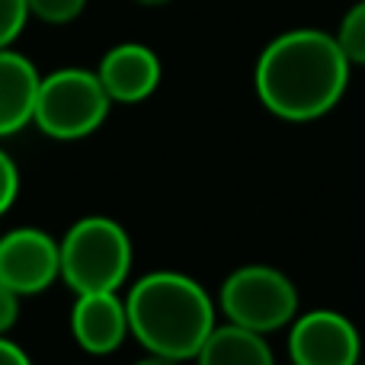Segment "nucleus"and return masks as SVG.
<instances>
[{
	"instance_id": "f8f14e48",
	"label": "nucleus",
	"mask_w": 365,
	"mask_h": 365,
	"mask_svg": "<svg viewBox=\"0 0 365 365\" xmlns=\"http://www.w3.org/2000/svg\"><path fill=\"white\" fill-rule=\"evenodd\" d=\"M336 42H340L343 55L349 58V64H362L365 68V0L353 4L343 13V23L336 29Z\"/></svg>"
},
{
	"instance_id": "20e7f679",
	"label": "nucleus",
	"mask_w": 365,
	"mask_h": 365,
	"mask_svg": "<svg viewBox=\"0 0 365 365\" xmlns=\"http://www.w3.org/2000/svg\"><path fill=\"white\" fill-rule=\"evenodd\" d=\"M109 103L113 100L96 71L61 68L38 83L32 122L55 141H77L106 122Z\"/></svg>"
},
{
	"instance_id": "a211bd4d",
	"label": "nucleus",
	"mask_w": 365,
	"mask_h": 365,
	"mask_svg": "<svg viewBox=\"0 0 365 365\" xmlns=\"http://www.w3.org/2000/svg\"><path fill=\"white\" fill-rule=\"evenodd\" d=\"M135 365H180V362H177V359H167V356L151 353L148 359H141V362H135Z\"/></svg>"
},
{
	"instance_id": "7ed1b4c3",
	"label": "nucleus",
	"mask_w": 365,
	"mask_h": 365,
	"mask_svg": "<svg viewBox=\"0 0 365 365\" xmlns=\"http://www.w3.org/2000/svg\"><path fill=\"white\" fill-rule=\"evenodd\" d=\"M132 269V240L113 218H81L61 240V279L77 292H119Z\"/></svg>"
},
{
	"instance_id": "423d86ee",
	"label": "nucleus",
	"mask_w": 365,
	"mask_h": 365,
	"mask_svg": "<svg viewBox=\"0 0 365 365\" xmlns=\"http://www.w3.org/2000/svg\"><path fill=\"white\" fill-rule=\"evenodd\" d=\"M292 365H359L362 340L356 324L340 311H308L292 321Z\"/></svg>"
},
{
	"instance_id": "1a4fd4ad",
	"label": "nucleus",
	"mask_w": 365,
	"mask_h": 365,
	"mask_svg": "<svg viewBox=\"0 0 365 365\" xmlns=\"http://www.w3.org/2000/svg\"><path fill=\"white\" fill-rule=\"evenodd\" d=\"M96 74L113 103H141L158 90L160 61L148 45L122 42L103 55Z\"/></svg>"
},
{
	"instance_id": "aec40b11",
	"label": "nucleus",
	"mask_w": 365,
	"mask_h": 365,
	"mask_svg": "<svg viewBox=\"0 0 365 365\" xmlns=\"http://www.w3.org/2000/svg\"><path fill=\"white\" fill-rule=\"evenodd\" d=\"M359 365H365V362H359Z\"/></svg>"
},
{
	"instance_id": "9d476101",
	"label": "nucleus",
	"mask_w": 365,
	"mask_h": 365,
	"mask_svg": "<svg viewBox=\"0 0 365 365\" xmlns=\"http://www.w3.org/2000/svg\"><path fill=\"white\" fill-rule=\"evenodd\" d=\"M38 83H42V77L29 58L0 48V138L19 132L32 122Z\"/></svg>"
},
{
	"instance_id": "6e6552de",
	"label": "nucleus",
	"mask_w": 365,
	"mask_h": 365,
	"mask_svg": "<svg viewBox=\"0 0 365 365\" xmlns=\"http://www.w3.org/2000/svg\"><path fill=\"white\" fill-rule=\"evenodd\" d=\"M71 334L87 353L109 356L125 343L128 330V311L115 292H87L77 295L74 311H71Z\"/></svg>"
},
{
	"instance_id": "4468645a",
	"label": "nucleus",
	"mask_w": 365,
	"mask_h": 365,
	"mask_svg": "<svg viewBox=\"0 0 365 365\" xmlns=\"http://www.w3.org/2000/svg\"><path fill=\"white\" fill-rule=\"evenodd\" d=\"M87 6V0H29V13L42 23H51V26H61V23H71L77 19Z\"/></svg>"
},
{
	"instance_id": "f03ea898",
	"label": "nucleus",
	"mask_w": 365,
	"mask_h": 365,
	"mask_svg": "<svg viewBox=\"0 0 365 365\" xmlns=\"http://www.w3.org/2000/svg\"><path fill=\"white\" fill-rule=\"evenodd\" d=\"M128 330L148 353L195 359L215 330V304L195 279L173 269L148 272L125 298Z\"/></svg>"
},
{
	"instance_id": "9b49d317",
	"label": "nucleus",
	"mask_w": 365,
	"mask_h": 365,
	"mask_svg": "<svg viewBox=\"0 0 365 365\" xmlns=\"http://www.w3.org/2000/svg\"><path fill=\"white\" fill-rule=\"evenodd\" d=\"M195 362L199 365H276L272 349L266 346L263 334L237 327L231 321L208 334V340L202 343Z\"/></svg>"
},
{
	"instance_id": "f257e3e1",
	"label": "nucleus",
	"mask_w": 365,
	"mask_h": 365,
	"mask_svg": "<svg viewBox=\"0 0 365 365\" xmlns=\"http://www.w3.org/2000/svg\"><path fill=\"white\" fill-rule=\"evenodd\" d=\"M349 58L336 36L321 29H292L263 48L253 71L257 96L276 119L314 122L343 100Z\"/></svg>"
},
{
	"instance_id": "dca6fc26",
	"label": "nucleus",
	"mask_w": 365,
	"mask_h": 365,
	"mask_svg": "<svg viewBox=\"0 0 365 365\" xmlns=\"http://www.w3.org/2000/svg\"><path fill=\"white\" fill-rule=\"evenodd\" d=\"M16 317H19V295L10 285L0 282V334H6L16 324Z\"/></svg>"
},
{
	"instance_id": "ddd939ff",
	"label": "nucleus",
	"mask_w": 365,
	"mask_h": 365,
	"mask_svg": "<svg viewBox=\"0 0 365 365\" xmlns=\"http://www.w3.org/2000/svg\"><path fill=\"white\" fill-rule=\"evenodd\" d=\"M29 16V0H0V48H10L16 42Z\"/></svg>"
},
{
	"instance_id": "39448f33",
	"label": "nucleus",
	"mask_w": 365,
	"mask_h": 365,
	"mask_svg": "<svg viewBox=\"0 0 365 365\" xmlns=\"http://www.w3.org/2000/svg\"><path fill=\"white\" fill-rule=\"evenodd\" d=\"M221 311L231 324L257 334L289 327L298 317V289L276 266H240L221 285Z\"/></svg>"
},
{
	"instance_id": "0eeeda50",
	"label": "nucleus",
	"mask_w": 365,
	"mask_h": 365,
	"mask_svg": "<svg viewBox=\"0 0 365 365\" xmlns=\"http://www.w3.org/2000/svg\"><path fill=\"white\" fill-rule=\"evenodd\" d=\"M61 276V244L38 227H16L0 237V282L19 298L38 295Z\"/></svg>"
},
{
	"instance_id": "f3484780",
	"label": "nucleus",
	"mask_w": 365,
	"mask_h": 365,
	"mask_svg": "<svg viewBox=\"0 0 365 365\" xmlns=\"http://www.w3.org/2000/svg\"><path fill=\"white\" fill-rule=\"evenodd\" d=\"M0 365H32L29 356L23 353V346L10 343L4 334H0Z\"/></svg>"
},
{
	"instance_id": "6ab92c4d",
	"label": "nucleus",
	"mask_w": 365,
	"mask_h": 365,
	"mask_svg": "<svg viewBox=\"0 0 365 365\" xmlns=\"http://www.w3.org/2000/svg\"><path fill=\"white\" fill-rule=\"evenodd\" d=\"M138 4H145V6H160V4H170V0H138Z\"/></svg>"
},
{
	"instance_id": "2eb2a0df",
	"label": "nucleus",
	"mask_w": 365,
	"mask_h": 365,
	"mask_svg": "<svg viewBox=\"0 0 365 365\" xmlns=\"http://www.w3.org/2000/svg\"><path fill=\"white\" fill-rule=\"evenodd\" d=\"M16 192H19V173H16V164L0 151V215L16 202Z\"/></svg>"
}]
</instances>
